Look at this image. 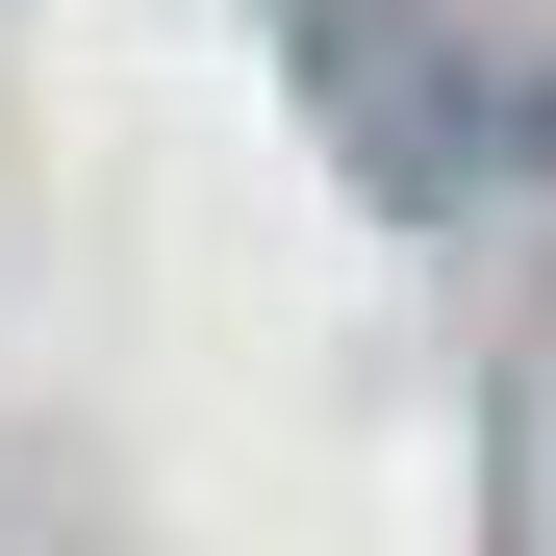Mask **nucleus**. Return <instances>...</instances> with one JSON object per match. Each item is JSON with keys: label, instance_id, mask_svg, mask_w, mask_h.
I'll return each mask as SVG.
<instances>
[{"label": "nucleus", "instance_id": "f03ea898", "mask_svg": "<svg viewBox=\"0 0 556 556\" xmlns=\"http://www.w3.org/2000/svg\"><path fill=\"white\" fill-rule=\"evenodd\" d=\"M531 556H556V380H531Z\"/></svg>", "mask_w": 556, "mask_h": 556}, {"label": "nucleus", "instance_id": "f257e3e1", "mask_svg": "<svg viewBox=\"0 0 556 556\" xmlns=\"http://www.w3.org/2000/svg\"><path fill=\"white\" fill-rule=\"evenodd\" d=\"M329 127L405 203H481V177H556V51H455L430 0H329Z\"/></svg>", "mask_w": 556, "mask_h": 556}]
</instances>
